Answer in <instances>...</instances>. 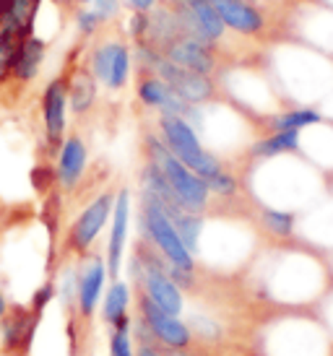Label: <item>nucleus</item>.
<instances>
[{"label":"nucleus","instance_id":"obj_12","mask_svg":"<svg viewBox=\"0 0 333 356\" xmlns=\"http://www.w3.org/2000/svg\"><path fill=\"white\" fill-rule=\"evenodd\" d=\"M86 161H88V149L84 138L76 136V133H70L65 136L63 140V146L58 151V188L60 193H73V190L79 188L81 177H84V172H86Z\"/></svg>","mask_w":333,"mask_h":356},{"label":"nucleus","instance_id":"obj_2","mask_svg":"<svg viewBox=\"0 0 333 356\" xmlns=\"http://www.w3.org/2000/svg\"><path fill=\"white\" fill-rule=\"evenodd\" d=\"M159 136L166 143V149L172 151L187 169H193L198 177L208 182L211 177H216L224 164L219 159L201 146V140L196 136V128L187 122L185 118L177 115H162L159 118Z\"/></svg>","mask_w":333,"mask_h":356},{"label":"nucleus","instance_id":"obj_23","mask_svg":"<svg viewBox=\"0 0 333 356\" xmlns=\"http://www.w3.org/2000/svg\"><path fill=\"white\" fill-rule=\"evenodd\" d=\"M172 224H175L180 239L185 242V248L196 255L198 252V237H201V229H203V218H201V213H193V211H180V213L172 218Z\"/></svg>","mask_w":333,"mask_h":356},{"label":"nucleus","instance_id":"obj_31","mask_svg":"<svg viewBox=\"0 0 333 356\" xmlns=\"http://www.w3.org/2000/svg\"><path fill=\"white\" fill-rule=\"evenodd\" d=\"M94 13H97L102 21L115 19V13H118V0H94Z\"/></svg>","mask_w":333,"mask_h":356},{"label":"nucleus","instance_id":"obj_6","mask_svg":"<svg viewBox=\"0 0 333 356\" xmlns=\"http://www.w3.org/2000/svg\"><path fill=\"white\" fill-rule=\"evenodd\" d=\"M40 323L42 315H37L29 305L13 302L0 323V356H31Z\"/></svg>","mask_w":333,"mask_h":356},{"label":"nucleus","instance_id":"obj_34","mask_svg":"<svg viewBox=\"0 0 333 356\" xmlns=\"http://www.w3.org/2000/svg\"><path fill=\"white\" fill-rule=\"evenodd\" d=\"M10 305H13V302L8 299V294H6V289L0 286V323H3V317L8 315Z\"/></svg>","mask_w":333,"mask_h":356},{"label":"nucleus","instance_id":"obj_35","mask_svg":"<svg viewBox=\"0 0 333 356\" xmlns=\"http://www.w3.org/2000/svg\"><path fill=\"white\" fill-rule=\"evenodd\" d=\"M166 356H198V354H193L190 348H162Z\"/></svg>","mask_w":333,"mask_h":356},{"label":"nucleus","instance_id":"obj_19","mask_svg":"<svg viewBox=\"0 0 333 356\" xmlns=\"http://www.w3.org/2000/svg\"><path fill=\"white\" fill-rule=\"evenodd\" d=\"M297 149H300V130H279V133H268V136L255 140L253 146H250V156L271 159Z\"/></svg>","mask_w":333,"mask_h":356},{"label":"nucleus","instance_id":"obj_29","mask_svg":"<svg viewBox=\"0 0 333 356\" xmlns=\"http://www.w3.org/2000/svg\"><path fill=\"white\" fill-rule=\"evenodd\" d=\"M148 29H151V13H133L130 21H127V31H130V37L133 42H144L148 40Z\"/></svg>","mask_w":333,"mask_h":356},{"label":"nucleus","instance_id":"obj_7","mask_svg":"<svg viewBox=\"0 0 333 356\" xmlns=\"http://www.w3.org/2000/svg\"><path fill=\"white\" fill-rule=\"evenodd\" d=\"M104 276H107V263L102 255L81 257V266L76 268V312L65 315L79 320L81 325L88 327L91 317L97 312L99 299H102V289H104Z\"/></svg>","mask_w":333,"mask_h":356},{"label":"nucleus","instance_id":"obj_11","mask_svg":"<svg viewBox=\"0 0 333 356\" xmlns=\"http://www.w3.org/2000/svg\"><path fill=\"white\" fill-rule=\"evenodd\" d=\"M162 55L166 60H172L175 65H180V68L196 70V73H203V76H214L216 68H219V58H216L214 44L190 40V37H180L172 44H166Z\"/></svg>","mask_w":333,"mask_h":356},{"label":"nucleus","instance_id":"obj_37","mask_svg":"<svg viewBox=\"0 0 333 356\" xmlns=\"http://www.w3.org/2000/svg\"><path fill=\"white\" fill-rule=\"evenodd\" d=\"M10 3H13V0H0V21H3V19H6V16H8Z\"/></svg>","mask_w":333,"mask_h":356},{"label":"nucleus","instance_id":"obj_32","mask_svg":"<svg viewBox=\"0 0 333 356\" xmlns=\"http://www.w3.org/2000/svg\"><path fill=\"white\" fill-rule=\"evenodd\" d=\"M159 6V0H125V8H130L133 13H148L151 8H157Z\"/></svg>","mask_w":333,"mask_h":356},{"label":"nucleus","instance_id":"obj_27","mask_svg":"<svg viewBox=\"0 0 333 356\" xmlns=\"http://www.w3.org/2000/svg\"><path fill=\"white\" fill-rule=\"evenodd\" d=\"M31 185L34 190L47 198L49 193H55L58 188V169L52 167V164H37V167L31 169Z\"/></svg>","mask_w":333,"mask_h":356},{"label":"nucleus","instance_id":"obj_14","mask_svg":"<svg viewBox=\"0 0 333 356\" xmlns=\"http://www.w3.org/2000/svg\"><path fill=\"white\" fill-rule=\"evenodd\" d=\"M216 8L224 26L240 31L245 37H261L265 31V16L250 0H208Z\"/></svg>","mask_w":333,"mask_h":356},{"label":"nucleus","instance_id":"obj_38","mask_svg":"<svg viewBox=\"0 0 333 356\" xmlns=\"http://www.w3.org/2000/svg\"><path fill=\"white\" fill-rule=\"evenodd\" d=\"M86 3H94V0H79V6H86Z\"/></svg>","mask_w":333,"mask_h":356},{"label":"nucleus","instance_id":"obj_8","mask_svg":"<svg viewBox=\"0 0 333 356\" xmlns=\"http://www.w3.org/2000/svg\"><path fill=\"white\" fill-rule=\"evenodd\" d=\"M157 76L190 107L219 99V86H216L214 76H203V73H196V70L180 68L172 60L164 58L159 63Z\"/></svg>","mask_w":333,"mask_h":356},{"label":"nucleus","instance_id":"obj_30","mask_svg":"<svg viewBox=\"0 0 333 356\" xmlns=\"http://www.w3.org/2000/svg\"><path fill=\"white\" fill-rule=\"evenodd\" d=\"M102 24H104V21L99 19L94 10H79V13H76V26H79V31L84 37H94Z\"/></svg>","mask_w":333,"mask_h":356},{"label":"nucleus","instance_id":"obj_4","mask_svg":"<svg viewBox=\"0 0 333 356\" xmlns=\"http://www.w3.org/2000/svg\"><path fill=\"white\" fill-rule=\"evenodd\" d=\"M141 229H144V239H148L162 252V257L169 266L187 270V273H196V255L180 239L172 218L162 211L157 200L144 195V193H141Z\"/></svg>","mask_w":333,"mask_h":356},{"label":"nucleus","instance_id":"obj_36","mask_svg":"<svg viewBox=\"0 0 333 356\" xmlns=\"http://www.w3.org/2000/svg\"><path fill=\"white\" fill-rule=\"evenodd\" d=\"M58 8H63V10H73L76 6H79V0H52Z\"/></svg>","mask_w":333,"mask_h":356},{"label":"nucleus","instance_id":"obj_13","mask_svg":"<svg viewBox=\"0 0 333 356\" xmlns=\"http://www.w3.org/2000/svg\"><path fill=\"white\" fill-rule=\"evenodd\" d=\"M127 218H130V193L125 188L118 190L115 195V208H112V229H109L107 242V276L118 281L120 266H123V255H125L127 242Z\"/></svg>","mask_w":333,"mask_h":356},{"label":"nucleus","instance_id":"obj_21","mask_svg":"<svg viewBox=\"0 0 333 356\" xmlns=\"http://www.w3.org/2000/svg\"><path fill=\"white\" fill-rule=\"evenodd\" d=\"M323 122V115L318 109L302 107V109H286L281 115L268 118V133H279V130H302L310 125Z\"/></svg>","mask_w":333,"mask_h":356},{"label":"nucleus","instance_id":"obj_20","mask_svg":"<svg viewBox=\"0 0 333 356\" xmlns=\"http://www.w3.org/2000/svg\"><path fill=\"white\" fill-rule=\"evenodd\" d=\"M24 40L26 37L19 29H13L8 21H0V86L8 83L10 76H13V65H16V58H19Z\"/></svg>","mask_w":333,"mask_h":356},{"label":"nucleus","instance_id":"obj_3","mask_svg":"<svg viewBox=\"0 0 333 356\" xmlns=\"http://www.w3.org/2000/svg\"><path fill=\"white\" fill-rule=\"evenodd\" d=\"M133 333L138 343H154L159 348H190L193 346V333L190 327L177 320L175 315H166L159 309L151 299L136 289V320H133Z\"/></svg>","mask_w":333,"mask_h":356},{"label":"nucleus","instance_id":"obj_16","mask_svg":"<svg viewBox=\"0 0 333 356\" xmlns=\"http://www.w3.org/2000/svg\"><path fill=\"white\" fill-rule=\"evenodd\" d=\"M45 55H47V44L42 40H37L34 34L26 37V40L21 42V50H19V58H16V65H13L10 81H16V83H31V81L40 76Z\"/></svg>","mask_w":333,"mask_h":356},{"label":"nucleus","instance_id":"obj_15","mask_svg":"<svg viewBox=\"0 0 333 356\" xmlns=\"http://www.w3.org/2000/svg\"><path fill=\"white\" fill-rule=\"evenodd\" d=\"M97 76L91 73L88 65L68 70V109L76 118H84L91 112L97 102Z\"/></svg>","mask_w":333,"mask_h":356},{"label":"nucleus","instance_id":"obj_25","mask_svg":"<svg viewBox=\"0 0 333 356\" xmlns=\"http://www.w3.org/2000/svg\"><path fill=\"white\" fill-rule=\"evenodd\" d=\"M261 221L274 237H292L294 232V213L289 211H276V208H261Z\"/></svg>","mask_w":333,"mask_h":356},{"label":"nucleus","instance_id":"obj_1","mask_svg":"<svg viewBox=\"0 0 333 356\" xmlns=\"http://www.w3.org/2000/svg\"><path fill=\"white\" fill-rule=\"evenodd\" d=\"M144 151H146V161H154L162 169V175L166 177L169 188L177 195V200L183 203V208L193 211V213H203L208 206L211 190H208V185L198 177L193 169H187L172 151L166 149L162 136L148 133L146 140H144Z\"/></svg>","mask_w":333,"mask_h":356},{"label":"nucleus","instance_id":"obj_10","mask_svg":"<svg viewBox=\"0 0 333 356\" xmlns=\"http://www.w3.org/2000/svg\"><path fill=\"white\" fill-rule=\"evenodd\" d=\"M130 58H133V52L127 50L125 42L102 40L91 50L88 68L97 76L99 83H104L109 91H120L130 76Z\"/></svg>","mask_w":333,"mask_h":356},{"label":"nucleus","instance_id":"obj_17","mask_svg":"<svg viewBox=\"0 0 333 356\" xmlns=\"http://www.w3.org/2000/svg\"><path fill=\"white\" fill-rule=\"evenodd\" d=\"M130 284L125 281H112V286L107 289V294H104V302H102V323L107 327L118 325L123 320L130 317Z\"/></svg>","mask_w":333,"mask_h":356},{"label":"nucleus","instance_id":"obj_22","mask_svg":"<svg viewBox=\"0 0 333 356\" xmlns=\"http://www.w3.org/2000/svg\"><path fill=\"white\" fill-rule=\"evenodd\" d=\"M40 6L42 0H13L8 16L3 21H8L13 29H19L24 37H29L31 29H34V19L40 13Z\"/></svg>","mask_w":333,"mask_h":356},{"label":"nucleus","instance_id":"obj_9","mask_svg":"<svg viewBox=\"0 0 333 356\" xmlns=\"http://www.w3.org/2000/svg\"><path fill=\"white\" fill-rule=\"evenodd\" d=\"M42 125L49 154H58L68 128V73L52 79L42 91Z\"/></svg>","mask_w":333,"mask_h":356},{"label":"nucleus","instance_id":"obj_18","mask_svg":"<svg viewBox=\"0 0 333 356\" xmlns=\"http://www.w3.org/2000/svg\"><path fill=\"white\" fill-rule=\"evenodd\" d=\"M185 3H187V8H190V13L196 16V24H198V29H201V34H203V40L216 47L226 34L224 21L219 19L216 8L208 0H185Z\"/></svg>","mask_w":333,"mask_h":356},{"label":"nucleus","instance_id":"obj_24","mask_svg":"<svg viewBox=\"0 0 333 356\" xmlns=\"http://www.w3.org/2000/svg\"><path fill=\"white\" fill-rule=\"evenodd\" d=\"M109 330V338H107V348H109V356H136L133 351V317H127L118 325L107 327Z\"/></svg>","mask_w":333,"mask_h":356},{"label":"nucleus","instance_id":"obj_33","mask_svg":"<svg viewBox=\"0 0 333 356\" xmlns=\"http://www.w3.org/2000/svg\"><path fill=\"white\" fill-rule=\"evenodd\" d=\"M136 356H166V354L159 346H154V343H138Z\"/></svg>","mask_w":333,"mask_h":356},{"label":"nucleus","instance_id":"obj_5","mask_svg":"<svg viewBox=\"0 0 333 356\" xmlns=\"http://www.w3.org/2000/svg\"><path fill=\"white\" fill-rule=\"evenodd\" d=\"M115 195L112 190H104L99 193L97 198L91 200L84 211H81L76 221L68 227L65 237H63V245H60V255L63 257H86L91 252V245L97 242L99 232L104 229V224L112 216V208H115Z\"/></svg>","mask_w":333,"mask_h":356},{"label":"nucleus","instance_id":"obj_28","mask_svg":"<svg viewBox=\"0 0 333 356\" xmlns=\"http://www.w3.org/2000/svg\"><path fill=\"white\" fill-rule=\"evenodd\" d=\"M206 185L214 195H219V198H235L237 193H240V182H237V177L229 169H222L216 177L208 179Z\"/></svg>","mask_w":333,"mask_h":356},{"label":"nucleus","instance_id":"obj_26","mask_svg":"<svg viewBox=\"0 0 333 356\" xmlns=\"http://www.w3.org/2000/svg\"><path fill=\"white\" fill-rule=\"evenodd\" d=\"M55 297H58V281H55V276H47L45 281H42L40 286L31 291V299L26 302V305L37 312V315L45 317V312H47V307L55 302Z\"/></svg>","mask_w":333,"mask_h":356}]
</instances>
